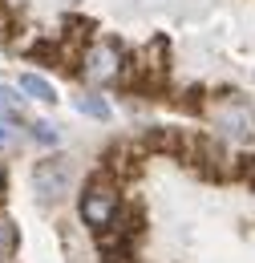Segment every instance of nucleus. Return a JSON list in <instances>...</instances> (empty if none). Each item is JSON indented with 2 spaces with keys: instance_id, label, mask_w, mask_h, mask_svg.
<instances>
[{
  "instance_id": "nucleus-11",
  "label": "nucleus",
  "mask_w": 255,
  "mask_h": 263,
  "mask_svg": "<svg viewBox=\"0 0 255 263\" xmlns=\"http://www.w3.org/2000/svg\"><path fill=\"white\" fill-rule=\"evenodd\" d=\"M0 114H4V118H12V122H25V98L0 85Z\"/></svg>"
},
{
  "instance_id": "nucleus-4",
  "label": "nucleus",
  "mask_w": 255,
  "mask_h": 263,
  "mask_svg": "<svg viewBox=\"0 0 255 263\" xmlns=\"http://www.w3.org/2000/svg\"><path fill=\"white\" fill-rule=\"evenodd\" d=\"M101 166H105L118 182H130V178L142 174L146 158H142V150H134V146H126V142H110L105 154H101Z\"/></svg>"
},
{
  "instance_id": "nucleus-13",
  "label": "nucleus",
  "mask_w": 255,
  "mask_h": 263,
  "mask_svg": "<svg viewBox=\"0 0 255 263\" xmlns=\"http://www.w3.org/2000/svg\"><path fill=\"white\" fill-rule=\"evenodd\" d=\"M32 138H37L41 146H57V142H61V130H57L53 122H32Z\"/></svg>"
},
{
  "instance_id": "nucleus-3",
  "label": "nucleus",
  "mask_w": 255,
  "mask_h": 263,
  "mask_svg": "<svg viewBox=\"0 0 255 263\" xmlns=\"http://www.w3.org/2000/svg\"><path fill=\"white\" fill-rule=\"evenodd\" d=\"M118 206H122V198L114 195V191H101V186H85V195H81V219L89 223V231H105L114 227V219H118Z\"/></svg>"
},
{
  "instance_id": "nucleus-2",
  "label": "nucleus",
  "mask_w": 255,
  "mask_h": 263,
  "mask_svg": "<svg viewBox=\"0 0 255 263\" xmlns=\"http://www.w3.org/2000/svg\"><path fill=\"white\" fill-rule=\"evenodd\" d=\"M32 186H37V198L41 202H61L73 186V170L65 158H45V162L32 170Z\"/></svg>"
},
{
  "instance_id": "nucleus-5",
  "label": "nucleus",
  "mask_w": 255,
  "mask_h": 263,
  "mask_svg": "<svg viewBox=\"0 0 255 263\" xmlns=\"http://www.w3.org/2000/svg\"><path fill=\"white\" fill-rule=\"evenodd\" d=\"M187 142H191V134L170 130V126H150V130L142 134V150H150V154H166V158H183Z\"/></svg>"
},
{
  "instance_id": "nucleus-6",
  "label": "nucleus",
  "mask_w": 255,
  "mask_h": 263,
  "mask_svg": "<svg viewBox=\"0 0 255 263\" xmlns=\"http://www.w3.org/2000/svg\"><path fill=\"white\" fill-rule=\"evenodd\" d=\"M61 25H65V29H61V41L73 49V53H85V49H89V41L97 36V25L89 21V16H77V12H69Z\"/></svg>"
},
{
  "instance_id": "nucleus-1",
  "label": "nucleus",
  "mask_w": 255,
  "mask_h": 263,
  "mask_svg": "<svg viewBox=\"0 0 255 263\" xmlns=\"http://www.w3.org/2000/svg\"><path fill=\"white\" fill-rule=\"evenodd\" d=\"M122 53H126V45L118 41V36H105L101 45H89L85 53H81V73L77 77H85L89 85H105V81H118L122 77V69H126V61H122Z\"/></svg>"
},
{
  "instance_id": "nucleus-9",
  "label": "nucleus",
  "mask_w": 255,
  "mask_h": 263,
  "mask_svg": "<svg viewBox=\"0 0 255 263\" xmlns=\"http://www.w3.org/2000/svg\"><path fill=\"white\" fill-rule=\"evenodd\" d=\"M16 247H21V235H16V223L0 211V259H8V255H16Z\"/></svg>"
},
{
  "instance_id": "nucleus-15",
  "label": "nucleus",
  "mask_w": 255,
  "mask_h": 263,
  "mask_svg": "<svg viewBox=\"0 0 255 263\" xmlns=\"http://www.w3.org/2000/svg\"><path fill=\"white\" fill-rule=\"evenodd\" d=\"M16 142V126H12V118H0V146H12Z\"/></svg>"
},
{
  "instance_id": "nucleus-12",
  "label": "nucleus",
  "mask_w": 255,
  "mask_h": 263,
  "mask_svg": "<svg viewBox=\"0 0 255 263\" xmlns=\"http://www.w3.org/2000/svg\"><path fill=\"white\" fill-rule=\"evenodd\" d=\"M12 33H16V12L0 0V45L4 49H12Z\"/></svg>"
},
{
  "instance_id": "nucleus-10",
  "label": "nucleus",
  "mask_w": 255,
  "mask_h": 263,
  "mask_svg": "<svg viewBox=\"0 0 255 263\" xmlns=\"http://www.w3.org/2000/svg\"><path fill=\"white\" fill-rule=\"evenodd\" d=\"M77 114L97 118V122H110V105H105V98H97V93H81L77 98Z\"/></svg>"
},
{
  "instance_id": "nucleus-14",
  "label": "nucleus",
  "mask_w": 255,
  "mask_h": 263,
  "mask_svg": "<svg viewBox=\"0 0 255 263\" xmlns=\"http://www.w3.org/2000/svg\"><path fill=\"white\" fill-rule=\"evenodd\" d=\"M235 178H243L247 186H255V154H243V158H235Z\"/></svg>"
},
{
  "instance_id": "nucleus-8",
  "label": "nucleus",
  "mask_w": 255,
  "mask_h": 263,
  "mask_svg": "<svg viewBox=\"0 0 255 263\" xmlns=\"http://www.w3.org/2000/svg\"><path fill=\"white\" fill-rule=\"evenodd\" d=\"M16 85H21L29 98H37V101H53V98H57V93H53V85H49L41 73H21V77H16Z\"/></svg>"
},
{
  "instance_id": "nucleus-7",
  "label": "nucleus",
  "mask_w": 255,
  "mask_h": 263,
  "mask_svg": "<svg viewBox=\"0 0 255 263\" xmlns=\"http://www.w3.org/2000/svg\"><path fill=\"white\" fill-rule=\"evenodd\" d=\"M114 227L122 231L130 243H138V239H142V231H146V211H142V202H134V198H130V202H122V206H118Z\"/></svg>"
},
{
  "instance_id": "nucleus-16",
  "label": "nucleus",
  "mask_w": 255,
  "mask_h": 263,
  "mask_svg": "<svg viewBox=\"0 0 255 263\" xmlns=\"http://www.w3.org/2000/svg\"><path fill=\"white\" fill-rule=\"evenodd\" d=\"M0 202H4V170H0Z\"/></svg>"
}]
</instances>
